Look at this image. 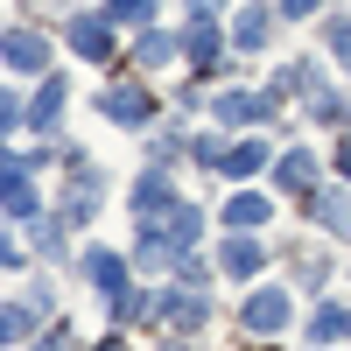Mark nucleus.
I'll return each instance as SVG.
<instances>
[{
    "mask_svg": "<svg viewBox=\"0 0 351 351\" xmlns=\"http://www.w3.org/2000/svg\"><path fill=\"white\" fill-rule=\"evenodd\" d=\"M246 330H260V337L288 330V288H253L246 295Z\"/></svg>",
    "mask_w": 351,
    "mask_h": 351,
    "instance_id": "nucleus-1",
    "label": "nucleus"
},
{
    "mask_svg": "<svg viewBox=\"0 0 351 351\" xmlns=\"http://www.w3.org/2000/svg\"><path fill=\"white\" fill-rule=\"evenodd\" d=\"M106 112H112L120 127H141V120H155V99L134 92V84H112V92H106Z\"/></svg>",
    "mask_w": 351,
    "mask_h": 351,
    "instance_id": "nucleus-2",
    "label": "nucleus"
},
{
    "mask_svg": "<svg viewBox=\"0 0 351 351\" xmlns=\"http://www.w3.org/2000/svg\"><path fill=\"white\" fill-rule=\"evenodd\" d=\"M176 204V190H169V169H155V176H141L134 183V218H162Z\"/></svg>",
    "mask_w": 351,
    "mask_h": 351,
    "instance_id": "nucleus-3",
    "label": "nucleus"
},
{
    "mask_svg": "<svg viewBox=\"0 0 351 351\" xmlns=\"http://www.w3.org/2000/svg\"><path fill=\"white\" fill-rule=\"evenodd\" d=\"M8 71H28V77L49 71V43L28 36V28H14V36H8Z\"/></svg>",
    "mask_w": 351,
    "mask_h": 351,
    "instance_id": "nucleus-4",
    "label": "nucleus"
},
{
    "mask_svg": "<svg viewBox=\"0 0 351 351\" xmlns=\"http://www.w3.org/2000/svg\"><path fill=\"white\" fill-rule=\"evenodd\" d=\"M0 176H8V218L28 225V218H36V190H28V176H21V155H8V169H0Z\"/></svg>",
    "mask_w": 351,
    "mask_h": 351,
    "instance_id": "nucleus-5",
    "label": "nucleus"
},
{
    "mask_svg": "<svg viewBox=\"0 0 351 351\" xmlns=\"http://www.w3.org/2000/svg\"><path fill=\"white\" fill-rule=\"evenodd\" d=\"M267 112H274V99H260V92H225L218 99V120H232V127L239 120H267Z\"/></svg>",
    "mask_w": 351,
    "mask_h": 351,
    "instance_id": "nucleus-6",
    "label": "nucleus"
},
{
    "mask_svg": "<svg viewBox=\"0 0 351 351\" xmlns=\"http://www.w3.org/2000/svg\"><path fill=\"white\" fill-rule=\"evenodd\" d=\"M225 225H232V232H260V225H267V197H253V190H239V197L225 204Z\"/></svg>",
    "mask_w": 351,
    "mask_h": 351,
    "instance_id": "nucleus-7",
    "label": "nucleus"
},
{
    "mask_svg": "<svg viewBox=\"0 0 351 351\" xmlns=\"http://www.w3.org/2000/svg\"><path fill=\"white\" fill-rule=\"evenodd\" d=\"M267 162H274V155H267V141H239V148H225V155H218L225 176H253V169H267Z\"/></svg>",
    "mask_w": 351,
    "mask_h": 351,
    "instance_id": "nucleus-8",
    "label": "nucleus"
},
{
    "mask_svg": "<svg viewBox=\"0 0 351 351\" xmlns=\"http://www.w3.org/2000/svg\"><path fill=\"white\" fill-rule=\"evenodd\" d=\"M71 49H77V56H92V64H99V56H112V36H106V21H99V14L84 21V14H77V28H71Z\"/></svg>",
    "mask_w": 351,
    "mask_h": 351,
    "instance_id": "nucleus-9",
    "label": "nucleus"
},
{
    "mask_svg": "<svg viewBox=\"0 0 351 351\" xmlns=\"http://www.w3.org/2000/svg\"><path fill=\"white\" fill-rule=\"evenodd\" d=\"M316 218H324V232H351V190H324L316 197Z\"/></svg>",
    "mask_w": 351,
    "mask_h": 351,
    "instance_id": "nucleus-10",
    "label": "nucleus"
},
{
    "mask_svg": "<svg viewBox=\"0 0 351 351\" xmlns=\"http://www.w3.org/2000/svg\"><path fill=\"white\" fill-rule=\"evenodd\" d=\"M84 274H92V288H106V295H120V260H112L106 246L84 253Z\"/></svg>",
    "mask_w": 351,
    "mask_h": 351,
    "instance_id": "nucleus-11",
    "label": "nucleus"
},
{
    "mask_svg": "<svg viewBox=\"0 0 351 351\" xmlns=\"http://www.w3.org/2000/svg\"><path fill=\"white\" fill-rule=\"evenodd\" d=\"M281 183H288V190H309V183H316V155H309V148H288V155H281Z\"/></svg>",
    "mask_w": 351,
    "mask_h": 351,
    "instance_id": "nucleus-12",
    "label": "nucleus"
},
{
    "mask_svg": "<svg viewBox=\"0 0 351 351\" xmlns=\"http://www.w3.org/2000/svg\"><path fill=\"white\" fill-rule=\"evenodd\" d=\"M309 337H316V344H344V337H351V309H316Z\"/></svg>",
    "mask_w": 351,
    "mask_h": 351,
    "instance_id": "nucleus-13",
    "label": "nucleus"
},
{
    "mask_svg": "<svg viewBox=\"0 0 351 351\" xmlns=\"http://www.w3.org/2000/svg\"><path fill=\"white\" fill-rule=\"evenodd\" d=\"M225 274L253 281V274H260V246H253V239H232V246H225Z\"/></svg>",
    "mask_w": 351,
    "mask_h": 351,
    "instance_id": "nucleus-14",
    "label": "nucleus"
},
{
    "mask_svg": "<svg viewBox=\"0 0 351 351\" xmlns=\"http://www.w3.org/2000/svg\"><path fill=\"white\" fill-rule=\"evenodd\" d=\"M183 49H190V64H197V71H211V64H218V28H190V43H183Z\"/></svg>",
    "mask_w": 351,
    "mask_h": 351,
    "instance_id": "nucleus-15",
    "label": "nucleus"
},
{
    "mask_svg": "<svg viewBox=\"0 0 351 351\" xmlns=\"http://www.w3.org/2000/svg\"><path fill=\"white\" fill-rule=\"evenodd\" d=\"M56 120H64V84H43V99H36V127L49 134Z\"/></svg>",
    "mask_w": 351,
    "mask_h": 351,
    "instance_id": "nucleus-16",
    "label": "nucleus"
},
{
    "mask_svg": "<svg viewBox=\"0 0 351 351\" xmlns=\"http://www.w3.org/2000/svg\"><path fill=\"white\" fill-rule=\"evenodd\" d=\"M92 204H99V183H92V176H77L71 197H64V211H71V218H92Z\"/></svg>",
    "mask_w": 351,
    "mask_h": 351,
    "instance_id": "nucleus-17",
    "label": "nucleus"
},
{
    "mask_svg": "<svg viewBox=\"0 0 351 351\" xmlns=\"http://www.w3.org/2000/svg\"><path fill=\"white\" fill-rule=\"evenodd\" d=\"M134 56H141V64H169V56H176V43L162 36V28H148V36L134 43Z\"/></svg>",
    "mask_w": 351,
    "mask_h": 351,
    "instance_id": "nucleus-18",
    "label": "nucleus"
},
{
    "mask_svg": "<svg viewBox=\"0 0 351 351\" xmlns=\"http://www.w3.org/2000/svg\"><path fill=\"white\" fill-rule=\"evenodd\" d=\"M232 36H239V49H260V36H267V14H260V8H246Z\"/></svg>",
    "mask_w": 351,
    "mask_h": 351,
    "instance_id": "nucleus-19",
    "label": "nucleus"
},
{
    "mask_svg": "<svg viewBox=\"0 0 351 351\" xmlns=\"http://www.w3.org/2000/svg\"><path fill=\"white\" fill-rule=\"evenodd\" d=\"M106 14H112V21H148V14H155V0H112Z\"/></svg>",
    "mask_w": 351,
    "mask_h": 351,
    "instance_id": "nucleus-20",
    "label": "nucleus"
},
{
    "mask_svg": "<svg viewBox=\"0 0 351 351\" xmlns=\"http://www.w3.org/2000/svg\"><path fill=\"white\" fill-rule=\"evenodd\" d=\"M28 330H36V309H21V302H14V309H8V344H21Z\"/></svg>",
    "mask_w": 351,
    "mask_h": 351,
    "instance_id": "nucleus-21",
    "label": "nucleus"
},
{
    "mask_svg": "<svg viewBox=\"0 0 351 351\" xmlns=\"http://www.w3.org/2000/svg\"><path fill=\"white\" fill-rule=\"evenodd\" d=\"M330 49H337V64L351 71V21H330Z\"/></svg>",
    "mask_w": 351,
    "mask_h": 351,
    "instance_id": "nucleus-22",
    "label": "nucleus"
},
{
    "mask_svg": "<svg viewBox=\"0 0 351 351\" xmlns=\"http://www.w3.org/2000/svg\"><path fill=\"white\" fill-rule=\"evenodd\" d=\"M316 8V0H281V14H309Z\"/></svg>",
    "mask_w": 351,
    "mask_h": 351,
    "instance_id": "nucleus-23",
    "label": "nucleus"
},
{
    "mask_svg": "<svg viewBox=\"0 0 351 351\" xmlns=\"http://www.w3.org/2000/svg\"><path fill=\"white\" fill-rule=\"evenodd\" d=\"M337 169H344V176H351V134H344V148H337Z\"/></svg>",
    "mask_w": 351,
    "mask_h": 351,
    "instance_id": "nucleus-24",
    "label": "nucleus"
},
{
    "mask_svg": "<svg viewBox=\"0 0 351 351\" xmlns=\"http://www.w3.org/2000/svg\"><path fill=\"white\" fill-rule=\"evenodd\" d=\"M211 8H218V0H190V14H211Z\"/></svg>",
    "mask_w": 351,
    "mask_h": 351,
    "instance_id": "nucleus-25",
    "label": "nucleus"
},
{
    "mask_svg": "<svg viewBox=\"0 0 351 351\" xmlns=\"http://www.w3.org/2000/svg\"><path fill=\"white\" fill-rule=\"evenodd\" d=\"M99 351H127V344H99Z\"/></svg>",
    "mask_w": 351,
    "mask_h": 351,
    "instance_id": "nucleus-26",
    "label": "nucleus"
}]
</instances>
